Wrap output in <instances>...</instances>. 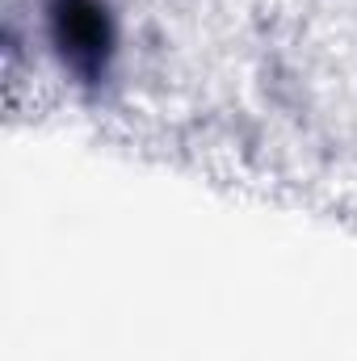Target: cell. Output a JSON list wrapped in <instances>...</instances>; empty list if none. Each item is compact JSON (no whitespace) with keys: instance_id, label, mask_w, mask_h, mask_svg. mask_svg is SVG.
<instances>
[{"instance_id":"6da1fadb","label":"cell","mask_w":357,"mask_h":361,"mask_svg":"<svg viewBox=\"0 0 357 361\" xmlns=\"http://www.w3.org/2000/svg\"><path fill=\"white\" fill-rule=\"evenodd\" d=\"M42 30L55 63L80 89H101L118 63V17L109 0H42Z\"/></svg>"}]
</instances>
